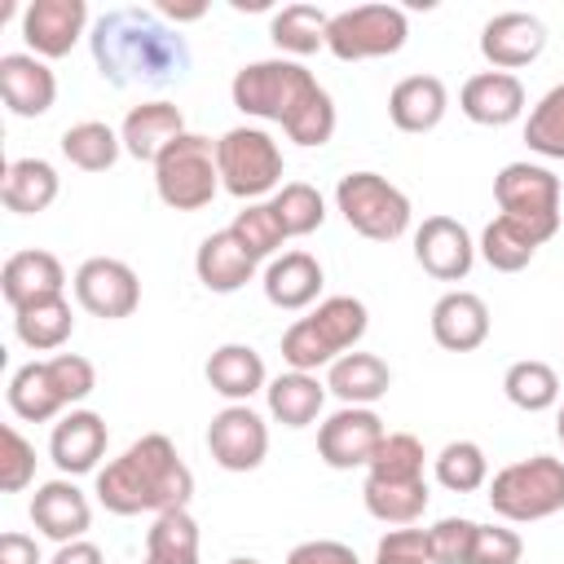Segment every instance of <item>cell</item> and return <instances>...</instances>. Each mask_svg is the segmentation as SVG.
Here are the masks:
<instances>
[{"instance_id":"4316f807","label":"cell","mask_w":564,"mask_h":564,"mask_svg":"<svg viewBox=\"0 0 564 564\" xmlns=\"http://www.w3.org/2000/svg\"><path fill=\"white\" fill-rule=\"evenodd\" d=\"M212 392H220L229 405H247L256 392L269 388V370H264V357L251 348V344H220L207 366H203Z\"/></svg>"},{"instance_id":"4dcf8cb0","label":"cell","mask_w":564,"mask_h":564,"mask_svg":"<svg viewBox=\"0 0 564 564\" xmlns=\"http://www.w3.org/2000/svg\"><path fill=\"white\" fill-rule=\"evenodd\" d=\"M264 401L282 427H308L326 405V383H317V375L308 370H282L278 379H269Z\"/></svg>"},{"instance_id":"7a4b0ae2","label":"cell","mask_w":564,"mask_h":564,"mask_svg":"<svg viewBox=\"0 0 564 564\" xmlns=\"http://www.w3.org/2000/svg\"><path fill=\"white\" fill-rule=\"evenodd\" d=\"M229 97H234V106L247 119L282 123V132L295 145H304V150L326 145L335 137V101L313 79V70L304 62H295V57H260V62H247L234 75Z\"/></svg>"},{"instance_id":"e575fe53","label":"cell","mask_w":564,"mask_h":564,"mask_svg":"<svg viewBox=\"0 0 564 564\" xmlns=\"http://www.w3.org/2000/svg\"><path fill=\"white\" fill-rule=\"evenodd\" d=\"M9 410L26 423H48L66 410V401L57 397L53 379H48V361H26L13 370L9 379Z\"/></svg>"},{"instance_id":"f35d334b","label":"cell","mask_w":564,"mask_h":564,"mask_svg":"<svg viewBox=\"0 0 564 564\" xmlns=\"http://www.w3.org/2000/svg\"><path fill=\"white\" fill-rule=\"evenodd\" d=\"M269 203H273V212H278L286 238H304V234L322 229V220H326V198H322L317 185H308V181H286Z\"/></svg>"},{"instance_id":"f907efd6","label":"cell","mask_w":564,"mask_h":564,"mask_svg":"<svg viewBox=\"0 0 564 564\" xmlns=\"http://www.w3.org/2000/svg\"><path fill=\"white\" fill-rule=\"evenodd\" d=\"M48 564H101V546L88 542V538H79V542L57 546V555H53Z\"/></svg>"},{"instance_id":"7dc6e473","label":"cell","mask_w":564,"mask_h":564,"mask_svg":"<svg viewBox=\"0 0 564 564\" xmlns=\"http://www.w3.org/2000/svg\"><path fill=\"white\" fill-rule=\"evenodd\" d=\"M524 542L516 529L507 524H476V542H471V564H520Z\"/></svg>"},{"instance_id":"7c38bea8","label":"cell","mask_w":564,"mask_h":564,"mask_svg":"<svg viewBox=\"0 0 564 564\" xmlns=\"http://www.w3.org/2000/svg\"><path fill=\"white\" fill-rule=\"evenodd\" d=\"M207 449L225 471H256L269 454V423L251 405H225L207 423Z\"/></svg>"},{"instance_id":"ee69618b","label":"cell","mask_w":564,"mask_h":564,"mask_svg":"<svg viewBox=\"0 0 564 564\" xmlns=\"http://www.w3.org/2000/svg\"><path fill=\"white\" fill-rule=\"evenodd\" d=\"M471 542H476V520L467 516H445L427 529L432 564H471Z\"/></svg>"},{"instance_id":"f5cc1de1","label":"cell","mask_w":564,"mask_h":564,"mask_svg":"<svg viewBox=\"0 0 564 564\" xmlns=\"http://www.w3.org/2000/svg\"><path fill=\"white\" fill-rule=\"evenodd\" d=\"M555 436H560V445H564V401H560V419H555Z\"/></svg>"},{"instance_id":"4fadbf2b","label":"cell","mask_w":564,"mask_h":564,"mask_svg":"<svg viewBox=\"0 0 564 564\" xmlns=\"http://www.w3.org/2000/svg\"><path fill=\"white\" fill-rule=\"evenodd\" d=\"M542 48H546V26H542L538 13L507 9V13H494V18L480 26V57H485L494 70L516 75L520 66L538 62Z\"/></svg>"},{"instance_id":"83f0119b","label":"cell","mask_w":564,"mask_h":564,"mask_svg":"<svg viewBox=\"0 0 564 564\" xmlns=\"http://www.w3.org/2000/svg\"><path fill=\"white\" fill-rule=\"evenodd\" d=\"M449 110V93L445 79L436 75H405L392 84L388 93V119L401 132H432Z\"/></svg>"},{"instance_id":"7bdbcfd3","label":"cell","mask_w":564,"mask_h":564,"mask_svg":"<svg viewBox=\"0 0 564 564\" xmlns=\"http://www.w3.org/2000/svg\"><path fill=\"white\" fill-rule=\"evenodd\" d=\"M31 480H35V445L13 423H4L0 427V489L22 494Z\"/></svg>"},{"instance_id":"74e56055","label":"cell","mask_w":564,"mask_h":564,"mask_svg":"<svg viewBox=\"0 0 564 564\" xmlns=\"http://www.w3.org/2000/svg\"><path fill=\"white\" fill-rule=\"evenodd\" d=\"M436 485L449 494H476L489 485V458L476 441H449L436 458H432Z\"/></svg>"},{"instance_id":"52a82bcc","label":"cell","mask_w":564,"mask_h":564,"mask_svg":"<svg viewBox=\"0 0 564 564\" xmlns=\"http://www.w3.org/2000/svg\"><path fill=\"white\" fill-rule=\"evenodd\" d=\"M216 167H220V189L242 198V203H260L264 194L282 189V145L251 123L229 128L216 141Z\"/></svg>"},{"instance_id":"603a6c76","label":"cell","mask_w":564,"mask_h":564,"mask_svg":"<svg viewBox=\"0 0 564 564\" xmlns=\"http://www.w3.org/2000/svg\"><path fill=\"white\" fill-rule=\"evenodd\" d=\"M432 339L445 352H471L489 339V304L476 291H445L432 304Z\"/></svg>"},{"instance_id":"681fc988","label":"cell","mask_w":564,"mask_h":564,"mask_svg":"<svg viewBox=\"0 0 564 564\" xmlns=\"http://www.w3.org/2000/svg\"><path fill=\"white\" fill-rule=\"evenodd\" d=\"M0 564H44V560H40L35 538L9 529V533H0Z\"/></svg>"},{"instance_id":"f1b7e54d","label":"cell","mask_w":564,"mask_h":564,"mask_svg":"<svg viewBox=\"0 0 564 564\" xmlns=\"http://www.w3.org/2000/svg\"><path fill=\"white\" fill-rule=\"evenodd\" d=\"M392 388V370L375 352H344L335 366H326V392H335L344 405H375Z\"/></svg>"},{"instance_id":"ab89813d","label":"cell","mask_w":564,"mask_h":564,"mask_svg":"<svg viewBox=\"0 0 564 564\" xmlns=\"http://www.w3.org/2000/svg\"><path fill=\"white\" fill-rule=\"evenodd\" d=\"M524 141L542 159H564V79L542 93V101L524 119Z\"/></svg>"},{"instance_id":"d590c367","label":"cell","mask_w":564,"mask_h":564,"mask_svg":"<svg viewBox=\"0 0 564 564\" xmlns=\"http://www.w3.org/2000/svg\"><path fill=\"white\" fill-rule=\"evenodd\" d=\"M326 26H330V13L317 9V4H286L273 13L269 22V35L282 53L291 57H308L317 48H326Z\"/></svg>"},{"instance_id":"cb8c5ba5","label":"cell","mask_w":564,"mask_h":564,"mask_svg":"<svg viewBox=\"0 0 564 564\" xmlns=\"http://www.w3.org/2000/svg\"><path fill=\"white\" fill-rule=\"evenodd\" d=\"M0 291H4L9 308H26L35 300L62 295L66 291V269H62V260L53 251H40V247L13 251L4 260V269H0Z\"/></svg>"},{"instance_id":"f546056e","label":"cell","mask_w":564,"mask_h":564,"mask_svg":"<svg viewBox=\"0 0 564 564\" xmlns=\"http://www.w3.org/2000/svg\"><path fill=\"white\" fill-rule=\"evenodd\" d=\"M62 181H57V167L48 159H13L4 167V181H0V198L9 212L18 216H35V212H48L53 198H57Z\"/></svg>"},{"instance_id":"bcb514c9","label":"cell","mask_w":564,"mask_h":564,"mask_svg":"<svg viewBox=\"0 0 564 564\" xmlns=\"http://www.w3.org/2000/svg\"><path fill=\"white\" fill-rule=\"evenodd\" d=\"M375 564H432V546H427V529H388L375 546Z\"/></svg>"},{"instance_id":"d4e9b609","label":"cell","mask_w":564,"mask_h":564,"mask_svg":"<svg viewBox=\"0 0 564 564\" xmlns=\"http://www.w3.org/2000/svg\"><path fill=\"white\" fill-rule=\"evenodd\" d=\"M256 264H260V260H256L229 229L207 234V238L198 242V251H194V273H198V282H203L207 291H216V295L242 291V286L256 278Z\"/></svg>"},{"instance_id":"c3c4849f","label":"cell","mask_w":564,"mask_h":564,"mask_svg":"<svg viewBox=\"0 0 564 564\" xmlns=\"http://www.w3.org/2000/svg\"><path fill=\"white\" fill-rule=\"evenodd\" d=\"M286 564H361L357 551L348 542H335V538H308V542H295L286 551Z\"/></svg>"},{"instance_id":"8fae6325","label":"cell","mask_w":564,"mask_h":564,"mask_svg":"<svg viewBox=\"0 0 564 564\" xmlns=\"http://www.w3.org/2000/svg\"><path fill=\"white\" fill-rule=\"evenodd\" d=\"M383 436H388V427H383V419L370 405H339L317 427V454L335 471L370 467V458H375V449H379Z\"/></svg>"},{"instance_id":"30bf717a","label":"cell","mask_w":564,"mask_h":564,"mask_svg":"<svg viewBox=\"0 0 564 564\" xmlns=\"http://www.w3.org/2000/svg\"><path fill=\"white\" fill-rule=\"evenodd\" d=\"M75 286V300L84 313L101 317V322H119V317H132L137 304H141V282L132 273V264L115 260V256H93L75 269L70 278Z\"/></svg>"},{"instance_id":"8d00e7d4","label":"cell","mask_w":564,"mask_h":564,"mask_svg":"<svg viewBox=\"0 0 564 564\" xmlns=\"http://www.w3.org/2000/svg\"><path fill=\"white\" fill-rule=\"evenodd\" d=\"M502 392L516 410L524 414H542L551 405H560V375L538 361V357H524V361H511L507 375H502Z\"/></svg>"},{"instance_id":"b9f144b4","label":"cell","mask_w":564,"mask_h":564,"mask_svg":"<svg viewBox=\"0 0 564 564\" xmlns=\"http://www.w3.org/2000/svg\"><path fill=\"white\" fill-rule=\"evenodd\" d=\"M423 441L414 432H388L366 467V476H379V480H419L423 476Z\"/></svg>"},{"instance_id":"9c48e42d","label":"cell","mask_w":564,"mask_h":564,"mask_svg":"<svg viewBox=\"0 0 564 564\" xmlns=\"http://www.w3.org/2000/svg\"><path fill=\"white\" fill-rule=\"evenodd\" d=\"M405 35H410V18L401 4H352L330 13L326 48L339 62H370L401 53Z\"/></svg>"},{"instance_id":"d6986e66","label":"cell","mask_w":564,"mask_h":564,"mask_svg":"<svg viewBox=\"0 0 564 564\" xmlns=\"http://www.w3.org/2000/svg\"><path fill=\"white\" fill-rule=\"evenodd\" d=\"M555 229H560V220H524V216H502V212H498V216L485 225L476 251H480V260H485L489 269H498V273H520V269L538 256V247L555 238Z\"/></svg>"},{"instance_id":"277c9868","label":"cell","mask_w":564,"mask_h":564,"mask_svg":"<svg viewBox=\"0 0 564 564\" xmlns=\"http://www.w3.org/2000/svg\"><path fill=\"white\" fill-rule=\"evenodd\" d=\"M370 326V313L357 295H326L317 300V308L308 317H295L282 335V361L291 370H317V366H335L344 352H352L361 344Z\"/></svg>"},{"instance_id":"e0dca14e","label":"cell","mask_w":564,"mask_h":564,"mask_svg":"<svg viewBox=\"0 0 564 564\" xmlns=\"http://www.w3.org/2000/svg\"><path fill=\"white\" fill-rule=\"evenodd\" d=\"M88 31L84 0H31L22 9V40L35 57H66Z\"/></svg>"},{"instance_id":"d6a6232c","label":"cell","mask_w":564,"mask_h":564,"mask_svg":"<svg viewBox=\"0 0 564 564\" xmlns=\"http://www.w3.org/2000/svg\"><path fill=\"white\" fill-rule=\"evenodd\" d=\"M75 330V313L66 304V295L53 300H35L26 308H13V335L31 348V352H57Z\"/></svg>"},{"instance_id":"2e32d148","label":"cell","mask_w":564,"mask_h":564,"mask_svg":"<svg viewBox=\"0 0 564 564\" xmlns=\"http://www.w3.org/2000/svg\"><path fill=\"white\" fill-rule=\"evenodd\" d=\"M106 445H110V427L97 410H66L53 423L48 458L62 476H88L106 458Z\"/></svg>"},{"instance_id":"6da1fadb","label":"cell","mask_w":564,"mask_h":564,"mask_svg":"<svg viewBox=\"0 0 564 564\" xmlns=\"http://www.w3.org/2000/svg\"><path fill=\"white\" fill-rule=\"evenodd\" d=\"M93 62L115 88H167L189 75V44L159 9L119 4L88 31Z\"/></svg>"},{"instance_id":"5bb4252c","label":"cell","mask_w":564,"mask_h":564,"mask_svg":"<svg viewBox=\"0 0 564 564\" xmlns=\"http://www.w3.org/2000/svg\"><path fill=\"white\" fill-rule=\"evenodd\" d=\"M494 198L502 216H524V220H560V176L542 163H507L494 176Z\"/></svg>"},{"instance_id":"1f68e13d","label":"cell","mask_w":564,"mask_h":564,"mask_svg":"<svg viewBox=\"0 0 564 564\" xmlns=\"http://www.w3.org/2000/svg\"><path fill=\"white\" fill-rule=\"evenodd\" d=\"M361 502H366V511H370L375 520H383V524H392V529H405V524H414V520L427 511L432 489H427L423 476H419V480H379V476H366Z\"/></svg>"},{"instance_id":"ac0fdd59","label":"cell","mask_w":564,"mask_h":564,"mask_svg":"<svg viewBox=\"0 0 564 564\" xmlns=\"http://www.w3.org/2000/svg\"><path fill=\"white\" fill-rule=\"evenodd\" d=\"M31 524H35L48 542H57V546L79 542V538L88 533V524H93V502H88V494H84L70 476L44 480V485L31 494Z\"/></svg>"},{"instance_id":"3957f363","label":"cell","mask_w":564,"mask_h":564,"mask_svg":"<svg viewBox=\"0 0 564 564\" xmlns=\"http://www.w3.org/2000/svg\"><path fill=\"white\" fill-rule=\"evenodd\" d=\"M93 494H97V502L110 516H141V511L163 516V511L189 507V498H194V471L176 454L172 436L145 432L119 458H110L106 467H97Z\"/></svg>"},{"instance_id":"60d3db41","label":"cell","mask_w":564,"mask_h":564,"mask_svg":"<svg viewBox=\"0 0 564 564\" xmlns=\"http://www.w3.org/2000/svg\"><path fill=\"white\" fill-rule=\"evenodd\" d=\"M229 234H234L256 260H269V256L286 242V229H282L273 203H247V207L229 220Z\"/></svg>"},{"instance_id":"8992f818","label":"cell","mask_w":564,"mask_h":564,"mask_svg":"<svg viewBox=\"0 0 564 564\" xmlns=\"http://www.w3.org/2000/svg\"><path fill=\"white\" fill-rule=\"evenodd\" d=\"M154 194L172 212H203L220 194L216 141L203 132H181L154 159Z\"/></svg>"},{"instance_id":"7402d4cb","label":"cell","mask_w":564,"mask_h":564,"mask_svg":"<svg viewBox=\"0 0 564 564\" xmlns=\"http://www.w3.org/2000/svg\"><path fill=\"white\" fill-rule=\"evenodd\" d=\"M181 132H189V128H185V115H181V106H172V101H163V97L132 106V110L123 115V123H119L123 154H132L137 163H150V167H154V159H159Z\"/></svg>"},{"instance_id":"9a60e30c","label":"cell","mask_w":564,"mask_h":564,"mask_svg":"<svg viewBox=\"0 0 564 564\" xmlns=\"http://www.w3.org/2000/svg\"><path fill=\"white\" fill-rule=\"evenodd\" d=\"M414 260L436 282H463L476 264V242L463 220L454 216H427L414 229Z\"/></svg>"},{"instance_id":"db71d44e","label":"cell","mask_w":564,"mask_h":564,"mask_svg":"<svg viewBox=\"0 0 564 564\" xmlns=\"http://www.w3.org/2000/svg\"><path fill=\"white\" fill-rule=\"evenodd\" d=\"M229 564H260V560H251V555H234Z\"/></svg>"},{"instance_id":"ffe728a7","label":"cell","mask_w":564,"mask_h":564,"mask_svg":"<svg viewBox=\"0 0 564 564\" xmlns=\"http://www.w3.org/2000/svg\"><path fill=\"white\" fill-rule=\"evenodd\" d=\"M0 97H4L9 115L40 119L57 101V75L35 53H4L0 57Z\"/></svg>"},{"instance_id":"ba28073f","label":"cell","mask_w":564,"mask_h":564,"mask_svg":"<svg viewBox=\"0 0 564 564\" xmlns=\"http://www.w3.org/2000/svg\"><path fill=\"white\" fill-rule=\"evenodd\" d=\"M335 207L352 234L370 242H397L410 229V198L379 172H348L335 185Z\"/></svg>"},{"instance_id":"5b68a950","label":"cell","mask_w":564,"mask_h":564,"mask_svg":"<svg viewBox=\"0 0 564 564\" xmlns=\"http://www.w3.org/2000/svg\"><path fill=\"white\" fill-rule=\"evenodd\" d=\"M489 507L511 524H533L564 511V458L533 454L489 476Z\"/></svg>"},{"instance_id":"44dd1931","label":"cell","mask_w":564,"mask_h":564,"mask_svg":"<svg viewBox=\"0 0 564 564\" xmlns=\"http://www.w3.org/2000/svg\"><path fill=\"white\" fill-rule=\"evenodd\" d=\"M458 110L480 128H507L524 115V84L507 70H480L458 88Z\"/></svg>"},{"instance_id":"f6af8a7d","label":"cell","mask_w":564,"mask_h":564,"mask_svg":"<svg viewBox=\"0 0 564 564\" xmlns=\"http://www.w3.org/2000/svg\"><path fill=\"white\" fill-rule=\"evenodd\" d=\"M48 379H53V388H57V397H62L66 405L84 401V397L97 388V370H93V361L79 357V352H53V357H48Z\"/></svg>"},{"instance_id":"484cf974","label":"cell","mask_w":564,"mask_h":564,"mask_svg":"<svg viewBox=\"0 0 564 564\" xmlns=\"http://www.w3.org/2000/svg\"><path fill=\"white\" fill-rule=\"evenodd\" d=\"M322 282H326L322 278V264L308 251H282V256H273L269 269H264V278H260L264 300L273 308H286V313H300V308L317 304Z\"/></svg>"},{"instance_id":"836d02e7","label":"cell","mask_w":564,"mask_h":564,"mask_svg":"<svg viewBox=\"0 0 564 564\" xmlns=\"http://www.w3.org/2000/svg\"><path fill=\"white\" fill-rule=\"evenodd\" d=\"M62 154L79 172H110L119 163V154H123V141H119V132L110 123L84 119V123H70L62 132Z\"/></svg>"},{"instance_id":"816d5d0a","label":"cell","mask_w":564,"mask_h":564,"mask_svg":"<svg viewBox=\"0 0 564 564\" xmlns=\"http://www.w3.org/2000/svg\"><path fill=\"white\" fill-rule=\"evenodd\" d=\"M159 13H163L172 26H181V22H198V18L207 13V4H172V0H159Z\"/></svg>"}]
</instances>
